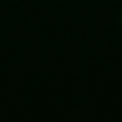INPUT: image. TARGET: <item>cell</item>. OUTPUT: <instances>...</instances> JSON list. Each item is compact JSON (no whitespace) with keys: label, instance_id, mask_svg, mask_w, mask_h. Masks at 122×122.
I'll return each instance as SVG.
<instances>
[]
</instances>
